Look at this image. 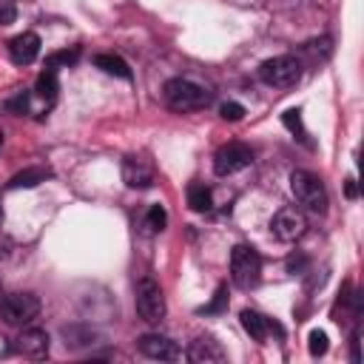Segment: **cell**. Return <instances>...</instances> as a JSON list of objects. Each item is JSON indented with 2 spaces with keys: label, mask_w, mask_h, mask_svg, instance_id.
<instances>
[{
  "label": "cell",
  "mask_w": 364,
  "mask_h": 364,
  "mask_svg": "<svg viewBox=\"0 0 364 364\" xmlns=\"http://www.w3.org/2000/svg\"><path fill=\"white\" fill-rule=\"evenodd\" d=\"M162 97H165V105H168L171 111H176V114L202 111V108H208L210 100H213V94H210L208 88H202V85H196V82H191V80H185V77L168 80L165 88H162Z\"/></svg>",
  "instance_id": "obj_1"
},
{
  "label": "cell",
  "mask_w": 364,
  "mask_h": 364,
  "mask_svg": "<svg viewBox=\"0 0 364 364\" xmlns=\"http://www.w3.org/2000/svg\"><path fill=\"white\" fill-rule=\"evenodd\" d=\"M290 191H293L296 202L304 210H310L316 216L327 213V191H324V182L316 173H310V171H293L290 173Z\"/></svg>",
  "instance_id": "obj_2"
},
{
  "label": "cell",
  "mask_w": 364,
  "mask_h": 364,
  "mask_svg": "<svg viewBox=\"0 0 364 364\" xmlns=\"http://www.w3.org/2000/svg\"><path fill=\"white\" fill-rule=\"evenodd\" d=\"M230 279L236 287L250 290L262 279V256L250 245H236L230 250Z\"/></svg>",
  "instance_id": "obj_3"
},
{
  "label": "cell",
  "mask_w": 364,
  "mask_h": 364,
  "mask_svg": "<svg viewBox=\"0 0 364 364\" xmlns=\"http://www.w3.org/2000/svg\"><path fill=\"white\" fill-rule=\"evenodd\" d=\"M259 80L273 88H287L301 80V60L293 54H279L259 65Z\"/></svg>",
  "instance_id": "obj_4"
},
{
  "label": "cell",
  "mask_w": 364,
  "mask_h": 364,
  "mask_svg": "<svg viewBox=\"0 0 364 364\" xmlns=\"http://www.w3.org/2000/svg\"><path fill=\"white\" fill-rule=\"evenodd\" d=\"M134 304H136L139 318L148 321V324H156V321L165 318V296H162V287H159L151 276H142V279L136 282Z\"/></svg>",
  "instance_id": "obj_5"
},
{
  "label": "cell",
  "mask_w": 364,
  "mask_h": 364,
  "mask_svg": "<svg viewBox=\"0 0 364 364\" xmlns=\"http://www.w3.org/2000/svg\"><path fill=\"white\" fill-rule=\"evenodd\" d=\"M40 316V299L34 293H9L0 299V318L11 327H23Z\"/></svg>",
  "instance_id": "obj_6"
},
{
  "label": "cell",
  "mask_w": 364,
  "mask_h": 364,
  "mask_svg": "<svg viewBox=\"0 0 364 364\" xmlns=\"http://www.w3.org/2000/svg\"><path fill=\"white\" fill-rule=\"evenodd\" d=\"M253 162V151L245 142H228L213 154V171L219 176H230Z\"/></svg>",
  "instance_id": "obj_7"
},
{
  "label": "cell",
  "mask_w": 364,
  "mask_h": 364,
  "mask_svg": "<svg viewBox=\"0 0 364 364\" xmlns=\"http://www.w3.org/2000/svg\"><path fill=\"white\" fill-rule=\"evenodd\" d=\"M270 230H273V236H276L279 242H296V239L304 236L307 219H304V213H301L299 208H282V210L273 216Z\"/></svg>",
  "instance_id": "obj_8"
},
{
  "label": "cell",
  "mask_w": 364,
  "mask_h": 364,
  "mask_svg": "<svg viewBox=\"0 0 364 364\" xmlns=\"http://www.w3.org/2000/svg\"><path fill=\"white\" fill-rule=\"evenodd\" d=\"M136 350L148 358H156V361H179L182 358V350L176 347V341H171L168 336H159V333H145L136 338Z\"/></svg>",
  "instance_id": "obj_9"
},
{
  "label": "cell",
  "mask_w": 364,
  "mask_h": 364,
  "mask_svg": "<svg viewBox=\"0 0 364 364\" xmlns=\"http://www.w3.org/2000/svg\"><path fill=\"white\" fill-rule=\"evenodd\" d=\"M185 355H188V361H193V364H219V361H228V353L222 350V344H219L213 336H199V338H193Z\"/></svg>",
  "instance_id": "obj_10"
},
{
  "label": "cell",
  "mask_w": 364,
  "mask_h": 364,
  "mask_svg": "<svg viewBox=\"0 0 364 364\" xmlns=\"http://www.w3.org/2000/svg\"><path fill=\"white\" fill-rule=\"evenodd\" d=\"M40 54V37L34 31H23L9 40V60L14 65H31Z\"/></svg>",
  "instance_id": "obj_11"
},
{
  "label": "cell",
  "mask_w": 364,
  "mask_h": 364,
  "mask_svg": "<svg viewBox=\"0 0 364 364\" xmlns=\"http://www.w3.org/2000/svg\"><path fill=\"white\" fill-rule=\"evenodd\" d=\"M122 182L128 188H136V191H145L154 185V168L142 159V156H125L122 159Z\"/></svg>",
  "instance_id": "obj_12"
},
{
  "label": "cell",
  "mask_w": 364,
  "mask_h": 364,
  "mask_svg": "<svg viewBox=\"0 0 364 364\" xmlns=\"http://www.w3.org/2000/svg\"><path fill=\"white\" fill-rule=\"evenodd\" d=\"M48 347H51V338L40 327H28V330H23L17 336V350L26 358H46L48 355Z\"/></svg>",
  "instance_id": "obj_13"
},
{
  "label": "cell",
  "mask_w": 364,
  "mask_h": 364,
  "mask_svg": "<svg viewBox=\"0 0 364 364\" xmlns=\"http://www.w3.org/2000/svg\"><path fill=\"white\" fill-rule=\"evenodd\" d=\"M242 327L250 333V338L253 341H259V344H264L267 341V336L276 330L279 336H282V327L276 324V321H270V318H264L262 313H256V310H242Z\"/></svg>",
  "instance_id": "obj_14"
},
{
  "label": "cell",
  "mask_w": 364,
  "mask_h": 364,
  "mask_svg": "<svg viewBox=\"0 0 364 364\" xmlns=\"http://www.w3.org/2000/svg\"><path fill=\"white\" fill-rule=\"evenodd\" d=\"M60 336L65 338V347H68V350L91 347V344H97V338H100V333H97L91 324H65V327L60 330Z\"/></svg>",
  "instance_id": "obj_15"
},
{
  "label": "cell",
  "mask_w": 364,
  "mask_h": 364,
  "mask_svg": "<svg viewBox=\"0 0 364 364\" xmlns=\"http://www.w3.org/2000/svg\"><path fill=\"white\" fill-rule=\"evenodd\" d=\"M51 176V171L46 165H31V168H23L20 173H14L9 179V188L17 191V188H37L40 182H46Z\"/></svg>",
  "instance_id": "obj_16"
},
{
  "label": "cell",
  "mask_w": 364,
  "mask_h": 364,
  "mask_svg": "<svg viewBox=\"0 0 364 364\" xmlns=\"http://www.w3.org/2000/svg\"><path fill=\"white\" fill-rule=\"evenodd\" d=\"M94 65L102 68V71L111 74V77L131 80V68H128V63H125L122 57H117V54H97V57H94Z\"/></svg>",
  "instance_id": "obj_17"
},
{
  "label": "cell",
  "mask_w": 364,
  "mask_h": 364,
  "mask_svg": "<svg viewBox=\"0 0 364 364\" xmlns=\"http://www.w3.org/2000/svg\"><path fill=\"white\" fill-rule=\"evenodd\" d=\"M34 91H37V97H40V100L54 102V100H57V91H60V82H57V68H48V65H46V71L37 77Z\"/></svg>",
  "instance_id": "obj_18"
},
{
  "label": "cell",
  "mask_w": 364,
  "mask_h": 364,
  "mask_svg": "<svg viewBox=\"0 0 364 364\" xmlns=\"http://www.w3.org/2000/svg\"><path fill=\"white\" fill-rule=\"evenodd\" d=\"M188 205H191V210H196V213L210 210V205H213L210 188L202 185V182H191V185H188Z\"/></svg>",
  "instance_id": "obj_19"
},
{
  "label": "cell",
  "mask_w": 364,
  "mask_h": 364,
  "mask_svg": "<svg viewBox=\"0 0 364 364\" xmlns=\"http://www.w3.org/2000/svg\"><path fill=\"white\" fill-rule=\"evenodd\" d=\"M165 225H168L165 208L162 205H151L148 213H145V230L148 233H159V230H165Z\"/></svg>",
  "instance_id": "obj_20"
},
{
  "label": "cell",
  "mask_w": 364,
  "mask_h": 364,
  "mask_svg": "<svg viewBox=\"0 0 364 364\" xmlns=\"http://www.w3.org/2000/svg\"><path fill=\"white\" fill-rule=\"evenodd\" d=\"M225 310H228V290H225V284H219L216 293H213V299L205 307H199V313L202 316H216V313H225Z\"/></svg>",
  "instance_id": "obj_21"
},
{
  "label": "cell",
  "mask_w": 364,
  "mask_h": 364,
  "mask_svg": "<svg viewBox=\"0 0 364 364\" xmlns=\"http://www.w3.org/2000/svg\"><path fill=\"white\" fill-rule=\"evenodd\" d=\"M282 122L287 125V131H290V134H296L299 139H307V134H304V125H301V111H296V108L284 111V114H282Z\"/></svg>",
  "instance_id": "obj_22"
},
{
  "label": "cell",
  "mask_w": 364,
  "mask_h": 364,
  "mask_svg": "<svg viewBox=\"0 0 364 364\" xmlns=\"http://www.w3.org/2000/svg\"><path fill=\"white\" fill-rule=\"evenodd\" d=\"M307 347H310V355H313V358L324 355V353H327V333H324V330H310Z\"/></svg>",
  "instance_id": "obj_23"
},
{
  "label": "cell",
  "mask_w": 364,
  "mask_h": 364,
  "mask_svg": "<svg viewBox=\"0 0 364 364\" xmlns=\"http://www.w3.org/2000/svg\"><path fill=\"white\" fill-rule=\"evenodd\" d=\"M80 60V48L74 46L71 51H57V54H51L48 60H46V65L48 68H57V65H74Z\"/></svg>",
  "instance_id": "obj_24"
},
{
  "label": "cell",
  "mask_w": 364,
  "mask_h": 364,
  "mask_svg": "<svg viewBox=\"0 0 364 364\" xmlns=\"http://www.w3.org/2000/svg\"><path fill=\"white\" fill-rule=\"evenodd\" d=\"M219 117H222V119H228V122H239V119L245 117V108H242L239 102H222Z\"/></svg>",
  "instance_id": "obj_25"
},
{
  "label": "cell",
  "mask_w": 364,
  "mask_h": 364,
  "mask_svg": "<svg viewBox=\"0 0 364 364\" xmlns=\"http://www.w3.org/2000/svg\"><path fill=\"white\" fill-rule=\"evenodd\" d=\"M14 17H17V6H14V0H0V26L14 23Z\"/></svg>",
  "instance_id": "obj_26"
},
{
  "label": "cell",
  "mask_w": 364,
  "mask_h": 364,
  "mask_svg": "<svg viewBox=\"0 0 364 364\" xmlns=\"http://www.w3.org/2000/svg\"><path fill=\"white\" fill-rule=\"evenodd\" d=\"M301 267H304V256H290V259H287V270H290V273H296V270H301Z\"/></svg>",
  "instance_id": "obj_27"
},
{
  "label": "cell",
  "mask_w": 364,
  "mask_h": 364,
  "mask_svg": "<svg viewBox=\"0 0 364 364\" xmlns=\"http://www.w3.org/2000/svg\"><path fill=\"white\" fill-rule=\"evenodd\" d=\"M344 193H347V199H355V179H347V185H344Z\"/></svg>",
  "instance_id": "obj_28"
},
{
  "label": "cell",
  "mask_w": 364,
  "mask_h": 364,
  "mask_svg": "<svg viewBox=\"0 0 364 364\" xmlns=\"http://www.w3.org/2000/svg\"><path fill=\"white\" fill-rule=\"evenodd\" d=\"M353 361H358V333H353Z\"/></svg>",
  "instance_id": "obj_29"
},
{
  "label": "cell",
  "mask_w": 364,
  "mask_h": 364,
  "mask_svg": "<svg viewBox=\"0 0 364 364\" xmlns=\"http://www.w3.org/2000/svg\"><path fill=\"white\" fill-rule=\"evenodd\" d=\"M0 145H3V134H0Z\"/></svg>",
  "instance_id": "obj_30"
},
{
  "label": "cell",
  "mask_w": 364,
  "mask_h": 364,
  "mask_svg": "<svg viewBox=\"0 0 364 364\" xmlns=\"http://www.w3.org/2000/svg\"><path fill=\"white\" fill-rule=\"evenodd\" d=\"M0 222H3V210H0Z\"/></svg>",
  "instance_id": "obj_31"
}]
</instances>
